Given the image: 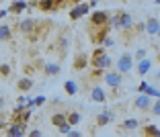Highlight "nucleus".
I'll return each instance as SVG.
<instances>
[{"mask_svg":"<svg viewBox=\"0 0 160 137\" xmlns=\"http://www.w3.org/2000/svg\"><path fill=\"white\" fill-rule=\"evenodd\" d=\"M10 39H12V31H10L8 25H0V41L8 43Z\"/></svg>","mask_w":160,"mask_h":137,"instance_id":"21","label":"nucleus"},{"mask_svg":"<svg viewBox=\"0 0 160 137\" xmlns=\"http://www.w3.org/2000/svg\"><path fill=\"white\" fill-rule=\"evenodd\" d=\"M80 121H82V115H80L78 111H70V113H66V123L70 125L72 129H74L76 125L80 123Z\"/></svg>","mask_w":160,"mask_h":137,"instance_id":"19","label":"nucleus"},{"mask_svg":"<svg viewBox=\"0 0 160 137\" xmlns=\"http://www.w3.org/2000/svg\"><path fill=\"white\" fill-rule=\"evenodd\" d=\"M58 129H60V133H62V135H68V133L72 131V127H70V125H68V123L60 125V127H58Z\"/></svg>","mask_w":160,"mask_h":137,"instance_id":"31","label":"nucleus"},{"mask_svg":"<svg viewBox=\"0 0 160 137\" xmlns=\"http://www.w3.org/2000/svg\"><path fill=\"white\" fill-rule=\"evenodd\" d=\"M64 90H66V94L76 96V92H78V84H76L74 80H66V84H64Z\"/></svg>","mask_w":160,"mask_h":137,"instance_id":"22","label":"nucleus"},{"mask_svg":"<svg viewBox=\"0 0 160 137\" xmlns=\"http://www.w3.org/2000/svg\"><path fill=\"white\" fill-rule=\"evenodd\" d=\"M17 27H19V31L23 35H29V37L33 39V31H35V27H37V23H35L33 19H23Z\"/></svg>","mask_w":160,"mask_h":137,"instance_id":"12","label":"nucleus"},{"mask_svg":"<svg viewBox=\"0 0 160 137\" xmlns=\"http://www.w3.org/2000/svg\"><path fill=\"white\" fill-rule=\"evenodd\" d=\"M60 72H62V66L60 64H56V62H47V64H43V74L45 76H60Z\"/></svg>","mask_w":160,"mask_h":137,"instance_id":"18","label":"nucleus"},{"mask_svg":"<svg viewBox=\"0 0 160 137\" xmlns=\"http://www.w3.org/2000/svg\"><path fill=\"white\" fill-rule=\"evenodd\" d=\"M133 70V57H132V53H121L119 55V59L115 62V72L117 74H121V76H125V74H129V72Z\"/></svg>","mask_w":160,"mask_h":137,"instance_id":"2","label":"nucleus"},{"mask_svg":"<svg viewBox=\"0 0 160 137\" xmlns=\"http://www.w3.org/2000/svg\"><path fill=\"white\" fill-rule=\"evenodd\" d=\"M66 137H82V133H80V131H78V129H72V131H70V133H68V135H66Z\"/></svg>","mask_w":160,"mask_h":137,"instance_id":"33","label":"nucleus"},{"mask_svg":"<svg viewBox=\"0 0 160 137\" xmlns=\"http://www.w3.org/2000/svg\"><path fill=\"white\" fill-rule=\"evenodd\" d=\"M146 55H148V49L146 47H138L136 49V53H133V62H140V59H146Z\"/></svg>","mask_w":160,"mask_h":137,"instance_id":"25","label":"nucleus"},{"mask_svg":"<svg viewBox=\"0 0 160 137\" xmlns=\"http://www.w3.org/2000/svg\"><path fill=\"white\" fill-rule=\"evenodd\" d=\"M6 14H8V12H6V8H4V10H0V21H2V19H4V17H6Z\"/></svg>","mask_w":160,"mask_h":137,"instance_id":"35","label":"nucleus"},{"mask_svg":"<svg viewBox=\"0 0 160 137\" xmlns=\"http://www.w3.org/2000/svg\"><path fill=\"white\" fill-rule=\"evenodd\" d=\"M103 80H105V84H107L109 88L117 90V88H121V84H123V76L117 74L115 70H107V74H105Z\"/></svg>","mask_w":160,"mask_h":137,"instance_id":"7","label":"nucleus"},{"mask_svg":"<svg viewBox=\"0 0 160 137\" xmlns=\"http://www.w3.org/2000/svg\"><path fill=\"white\" fill-rule=\"evenodd\" d=\"M142 27H144V31H146L150 37H156V35L160 33V21H158V17H148L146 23L142 25Z\"/></svg>","mask_w":160,"mask_h":137,"instance_id":"8","label":"nucleus"},{"mask_svg":"<svg viewBox=\"0 0 160 137\" xmlns=\"http://www.w3.org/2000/svg\"><path fill=\"white\" fill-rule=\"evenodd\" d=\"M88 66H92V70H99V72H105L113 66V59L105 51L103 47H97L92 51V55H88Z\"/></svg>","mask_w":160,"mask_h":137,"instance_id":"1","label":"nucleus"},{"mask_svg":"<svg viewBox=\"0 0 160 137\" xmlns=\"http://www.w3.org/2000/svg\"><path fill=\"white\" fill-rule=\"evenodd\" d=\"M115 14V19H117V27H119V31H132L133 29V17L127 10H117V12H113Z\"/></svg>","mask_w":160,"mask_h":137,"instance_id":"4","label":"nucleus"},{"mask_svg":"<svg viewBox=\"0 0 160 137\" xmlns=\"http://www.w3.org/2000/svg\"><path fill=\"white\" fill-rule=\"evenodd\" d=\"M45 102H47L45 96H35V98H33V106H35V109H37V106H43Z\"/></svg>","mask_w":160,"mask_h":137,"instance_id":"30","label":"nucleus"},{"mask_svg":"<svg viewBox=\"0 0 160 137\" xmlns=\"http://www.w3.org/2000/svg\"><path fill=\"white\" fill-rule=\"evenodd\" d=\"M144 137H160V129L156 125H146L144 127Z\"/></svg>","mask_w":160,"mask_h":137,"instance_id":"24","label":"nucleus"},{"mask_svg":"<svg viewBox=\"0 0 160 137\" xmlns=\"http://www.w3.org/2000/svg\"><path fill=\"white\" fill-rule=\"evenodd\" d=\"M109 17H111L109 10H92V14H90V27H94V29L109 27Z\"/></svg>","mask_w":160,"mask_h":137,"instance_id":"3","label":"nucleus"},{"mask_svg":"<svg viewBox=\"0 0 160 137\" xmlns=\"http://www.w3.org/2000/svg\"><path fill=\"white\" fill-rule=\"evenodd\" d=\"M84 14H90V8H88V2H78V4H72L70 10H68V17H70V21H78L82 19Z\"/></svg>","mask_w":160,"mask_h":137,"instance_id":"5","label":"nucleus"},{"mask_svg":"<svg viewBox=\"0 0 160 137\" xmlns=\"http://www.w3.org/2000/svg\"><path fill=\"white\" fill-rule=\"evenodd\" d=\"M66 123V113H53L52 115V125L53 127H60V125Z\"/></svg>","mask_w":160,"mask_h":137,"instance_id":"23","label":"nucleus"},{"mask_svg":"<svg viewBox=\"0 0 160 137\" xmlns=\"http://www.w3.org/2000/svg\"><path fill=\"white\" fill-rule=\"evenodd\" d=\"M101 45H103V49L107 51V47H109V49H111V47H115V39H113V37H109V35H107V37L103 39V43H101Z\"/></svg>","mask_w":160,"mask_h":137,"instance_id":"27","label":"nucleus"},{"mask_svg":"<svg viewBox=\"0 0 160 137\" xmlns=\"http://www.w3.org/2000/svg\"><path fill=\"white\" fill-rule=\"evenodd\" d=\"M113 119H115L113 111H101V113L97 115V119H94V123H97V127H105V125H109Z\"/></svg>","mask_w":160,"mask_h":137,"instance_id":"13","label":"nucleus"},{"mask_svg":"<svg viewBox=\"0 0 160 137\" xmlns=\"http://www.w3.org/2000/svg\"><path fill=\"white\" fill-rule=\"evenodd\" d=\"M72 68H74L76 72H82L84 68H88V53H84V51L76 53V57H74V64H72Z\"/></svg>","mask_w":160,"mask_h":137,"instance_id":"14","label":"nucleus"},{"mask_svg":"<svg viewBox=\"0 0 160 137\" xmlns=\"http://www.w3.org/2000/svg\"><path fill=\"white\" fill-rule=\"evenodd\" d=\"M88 98L92 100V102H107L109 94H107V90H105L103 86H92V90H90Z\"/></svg>","mask_w":160,"mask_h":137,"instance_id":"11","label":"nucleus"},{"mask_svg":"<svg viewBox=\"0 0 160 137\" xmlns=\"http://www.w3.org/2000/svg\"><path fill=\"white\" fill-rule=\"evenodd\" d=\"M27 8H29V2L19 0V2H10V6L6 8V12H8V14H21V12H25Z\"/></svg>","mask_w":160,"mask_h":137,"instance_id":"17","label":"nucleus"},{"mask_svg":"<svg viewBox=\"0 0 160 137\" xmlns=\"http://www.w3.org/2000/svg\"><path fill=\"white\" fill-rule=\"evenodd\" d=\"M35 82L33 78H29V76H25V78H21V80H17V88H19V92H29V90H33Z\"/></svg>","mask_w":160,"mask_h":137,"instance_id":"16","label":"nucleus"},{"mask_svg":"<svg viewBox=\"0 0 160 137\" xmlns=\"http://www.w3.org/2000/svg\"><path fill=\"white\" fill-rule=\"evenodd\" d=\"M74 2H60V0H43V2H33V6H37L43 12H52V10H58L62 6H72Z\"/></svg>","mask_w":160,"mask_h":137,"instance_id":"6","label":"nucleus"},{"mask_svg":"<svg viewBox=\"0 0 160 137\" xmlns=\"http://www.w3.org/2000/svg\"><path fill=\"white\" fill-rule=\"evenodd\" d=\"M152 66H154V62L152 59H140V62H133V70L138 72V76L140 78H144V76H148L152 72Z\"/></svg>","mask_w":160,"mask_h":137,"instance_id":"9","label":"nucleus"},{"mask_svg":"<svg viewBox=\"0 0 160 137\" xmlns=\"http://www.w3.org/2000/svg\"><path fill=\"white\" fill-rule=\"evenodd\" d=\"M150 111H152V115H156V117H158V115H160V100H152Z\"/></svg>","mask_w":160,"mask_h":137,"instance_id":"28","label":"nucleus"},{"mask_svg":"<svg viewBox=\"0 0 160 137\" xmlns=\"http://www.w3.org/2000/svg\"><path fill=\"white\" fill-rule=\"evenodd\" d=\"M10 72H12L10 64H0V76H2V78H8Z\"/></svg>","mask_w":160,"mask_h":137,"instance_id":"26","label":"nucleus"},{"mask_svg":"<svg viewBox=\"0 0 160 137\" xmlns=\"http://www.w3.org/2000/svg\"><path fill=\"white\" fill-rule=\"evenodd\" d=\"M150 104H152V98H148L146 94H140L133 98V106L138 111H150Z\"/></svg>","mask_w":160,"mask_h":137,"instance_id":"15","label":"nucleus"},{"mask_svg":"<svg viewBox=\"0 0 160 137\" xmlns=\"http://www.w3.org/2000/svg\"><path fill=\"white\" fill-rule=\"evenodd\" d=\"M4 106H6V100H4V96H0V111L4 109Z\"/></svg>","mask_w":160,"mask_h":137,"instance_id":"34","label":"nucleus"},{"mask_svg":"<svg viewBox=\"0 0 160 137\" xmlns=\"http://www.w3.org/2000/svg\"><path fill=\"white\" fill-rule=\"evenodd\" d=\"M27 137H43V133H41V129H31L27 133Z\"/></svg>","mask_w":160,"mask_h":137,"instance_id":"32","label":"nucleus"},{"mask_svg":"<svg viewBox=\"0 0 160 137\" xmlns=\"http://www.w3.org/2000/svg\"><path fill=\"white\" fill-rule=\"evenodd\" d=\"M148 86H150V82H148V80H142L140 84H138V92H140V94H146Z\"/></svg>","mask_w":160,"mask_h":137,"instance_id":"29","label":"nucleus"},{"mask_svg":"<svg viewBox=\"0 0 160 137\" xmlns=\"http://www.w3.org/2000/svg\"><path fill=\"white\" fill-rule=\"evenodd\" d=\"M138 127H140V121H138V119H125L119 129H121V131H136Z\"/></svg>","mask_w":160,"mask_h":137,"instance_id":"20","label":"nucleus"},{"mask_svg":"<svg viewBox=\"0 0 160 137\" xmlns=\"http://www.w3.org/2000/svg\"><path fill=\"white\" fill-rule=\"evenodd\" d=\"M25 133H27V125H21L17 121L6 127V137H25Z\"/></svg>","mask_w":160,"mask_h":137,"instance_id":"10","label":"nucleus"}]
</instances>
